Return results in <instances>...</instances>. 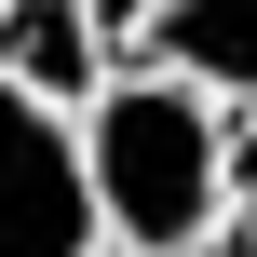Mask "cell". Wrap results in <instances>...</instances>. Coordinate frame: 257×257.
Instances as JSON below:
<instances>
[{
  "mask_svg": "<svg viewBox=\"0 0 257 257\" xmlns=\"http://www.w3.org/2000/svg\"><path fill=\"white\" fill-rule=\"evenodd\" d=\"M81 190H95V244L136 257H203V230L230 217V108L163 81V68H108L68 108Z\"/></svg>",
  "mask_w": 257,
  "mask_h": 257,
  "instance_id": "1",
  "label": "cell"
},
{
  "mask_svg": "<svg viewBox=\"0 0 257 257\" xmlns=\"http://www.w3.org/2000/svg\"><path fill=\"white\" fill-rule=\"evenodd\" d=\"M0 257H95V190L54 108L0 95Z\"/></svg>",
  "mask_w": 257,
  "mask_h": 257,
  "instance_id": "2",
  "label": "cell"
},
{
  "mask_svg": "<svg viewBox=\"0 0 257 257\" xmlns=\"http://www.w3.org/2000/svg\"><path fill=\"white\" fill-rule=\"evenodd\" d=\"M136 68H163V81H190V95L244 108V95H257V0H149Z\"/></svg>",
  "mask_w": 257,
  "mask_h": 257,
  "instance_id": "3",
  "label": "cell"
},
{
  "mask_svg": "<svg viewBox=\"0 0 257 257\" xmlns=\"http://www.w3.org/2000/svg\"><path fill=\"white\" fill-rule=\"evenodd\" d=\"M108 81V54H95V27H81V0H0V95H27V108H81Z\"/></svg>",
  "mask_w": 257,
  "mask_h": 257,
  "instance_id": "4",
  "label": "cell"
},
{
  "mask_svg": "<svg viewBox=\"0 0 257 257\" xmlns=\"http://www.w3.org/2000/svg\"><path fill=\"white\" fill-rule=\"evenodd\" d=\"M81 27H95V54H108V68H136V27H149V0H81Z\"/></svg>",
  "mask_w": 257,
  "mask_h": 257,
  "instance_id": "5",
  "label": "cell"
},
{
  "mask_svg": "<svg viewBox=\"0 0 257 257\" xmlns=\"http://www.w3.org/2000/svg\"><path fill=\"white\" fill-rule=\"evenodd\" d=\"M230 217H257V95L230 108Z\"/></svg>",
  "mask_w": 257,
  "mask_h": 257,
  "instance_id": "6",
  "label": "cell"
},
{
  "mask_svg": "<svg viewBox=\"0 0 257 257\" xmlns=\"http://www.w3.org/2000/svg\"><path fill=\"white\" fill-rule=\"evenodd\" d=\"M203 257H257V217H217V230H203Z\"/></svg>",
  "mask_w": 257,
  "mask_h": 257,
  "instance_id": "7",
  "label": "cell"
},
{
  "mask_svg": "<svg viewBox=\"0 0 257 257\" xmlns=\"http://www.w3.org/2000/svg\"><path fill=\"white\" fill-rule=\"evenodd\" d=\"M95 257H136V244H95Z\"/></svg>",
  "mask_w": 257,
  "mask_h": 257,
  "instance_id": "8",
  "label": "cell"
}]
</instances>
